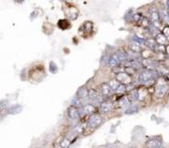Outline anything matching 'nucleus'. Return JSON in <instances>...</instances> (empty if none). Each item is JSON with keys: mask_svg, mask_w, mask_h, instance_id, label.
I'll return each mask as SVG.
<instances>
[{"mask_svg": "<svg viewBox=\"0 0 169 148\" xmlns=\"http://www.w3.org/2000/svg\"><path fill=\"white\" fill-rule=\"evenodd\" d=\"M102 121H103L102 118L99 116V115H97V114H94V115L91 116V118H89V120H88V126L91 127V128H96V127H98L99 125H101Z\"/></svg>", "mask_w": 169, "mask_h": 148, "instance_id": "obj_1", "label": "nucleus"}, {"mask_svg": "<svg viewBox=\"0 0 169 148\" xmlns=\"http://www.w3.org/2000/svg\"><path fill=\"white\" fill-rule=\"evenodd\" d=\"M116 80H118L121 84H130L131 82V77L127 73H118L116 75Z\"/></svg>", "mask_w": 169, "mask_h": 148, "instance_id": "obj_2", "label": "nucleus"}, {"mask_svg": "<svg viewBox=\"0 0 169 148\" xmlns=\"http://www.w3.org/2000/svg\"><path fill=\"white\" fill-rule=\"evenodd\" d=\"M89 99L92 103H100L102 97L100 96V94L97 93V91L94 90V89H91L89 90Z\"/></svg>", "mask_w": 169, "mask_h": 148, "instance_id": "obj_3", "label": "nucleus"}, {"mask_svg": "<svg viewBox=\"0 0 169 148\" xmlns=\"http://www.w3.org/2000/svg\"><path fill=\"white\" fill-rule=\"evenodd\" d=\"M112 108H113V104L111 101H108V100L102 102L100 105V110L102 113H108V112L112 110Z\"/></svg>", "mask_w": 169, "mask_h": 148, "instance_id": "obj_4", "label": "nucleus"}, {"mask_svg": "<svg viewBox=\"0 0 169 148\" xmlns=\"http://www.w3.org/2000/svg\"><path fill=\"white\" fill-rule=\"evenodd\" d=\"M146 146L148 148H160L162 146V141L157 138L151 139L146 143Z\"/></svg>", "mask_w": 169, "mask_h": 148, "instance_id": "obj_5", "label": "nucleus"}, {"mask_svg": "<svg viewBox=\"0 0 169 148\" xmlns=\"http://www.w3.org/2000/svg\"><path fill=\"white\" fill-rule=\"evenodd\" d=\"M68 115L69 118H71V120H76V118H79L80 112L78 111L77 108H75V106H69L68 109Z\"/></svg>", "mask_w": 169, "mask_h": 148, "instance_id": "obj_6", "label": "nucleus"}, {"mask_svg": "<svg viewBox=\"0 0 169 148\" xmlns=\"http://www.w3.org/2000/svg\"><path fill=\"white\" fill-rule=\"evenodd\" d=\"M100 92L102 93V96L104 97V96H110V93L112 92V89L110 87V85L108 84H102L100 85Z\"/></svg>", "mask_w": 169, "mask_h": 148, "instance_id": "obj_7", "label": "nucleus"}, {"mask_svg": "<svg viewBox=\"0 0 169 148\" xmlns=\"http://www.w3.org/2000/svg\"><path fill=\"white\" fill-rule=\"evenodd\" d=\"M82 110H83L84 113L92 116V115H94V113L96 112V108L92 104H87L82 108Z\"/></svg>", "mask_w": 169, "mask_h": 148, "instance_id": "obj_8", "label": "nucleus"}, {"mask_svg": "<svg viewBox=\"0 0 169 148\" xmlns=\"http://www.w3.org/2000/svg\"><path fill=\"white\" fill-rule=\"evenodd\" d=\"M167 91H168V86L165 84V85L162 84V85H159L158 87H157L155 93H156V96L158 97H163L166 93Z\"/></svg>", "mask_w": 169, "mask_h": 148, "instance_id": "obj_9", "label": "nucleus"}, {"mask_svg": "<svg viewBox=\"0 0 169 148\" xmlns=\"http://www.w3.org/2000/svg\"><path fill=\"white\" fill-rule=\"evenodd\" d=\"M77 97L81 99L89 98V91H87L85 88H80L77 93Z\"/></svg>", "mask_w": 169, "mask_h": 148, "instance_id": "obj_10", "label": "nucleus"}, {"mask_svg": "<svg viewBox=\"0 0 169 148\" xmlns=\"http://www.w3.org/2000/svg\"><path fill=\"white\" fill-rule=\"evenodd\" d=\"M166 41H167V38L163 33H159L156 36V43L160 45H164L166 43Z\"/></svg>", "mask_w": 169, "mask_h": 148, "instance_id": "obj_11", "label": "nucleus"}, {"mask_svg": "<svg viewBox=\"0 0 169 148\" xmlns=\"http://www.w3.org/2000/svg\"><path fill=\"white\" fill-rule=\"evenodd\" d=\"M72 103H73V106H75V108H80V106H85L84 99H81V98H79V97L74 98Z\"/></svg>", "mask_w": 169, "mask_h": 148, "instance_id": "obj_12", "label": "nucleus"}, {"mask_svg": "<svg viewBox=\"0 0 169 148\" xmlns=\"http://www.w3.org/2000/svg\"><path fill=\"white\" fill-rule=\"evenodd\" d=\"M159 17H160V16H159V13L157 12L156 10L151 11V21H153L154 23L159 21Z\"/></svg>", "mask_w": 169, "mask_h": 148, "instance_id": "obj_13", "label": "nucleus"}, {"mask_svg": "<svg viewBox=\"0 0 169 148\" xmlns=\"http://www.w3.org/2000/svg\"><path fill=\"white\" fill-rule=\"evenodd\" d=\"M120 84H121L118 80H113V81H111V82H110V87H111L112 91H115Z\"/></svg>", "mask_w": 169, "mask_h": 148, "instance_id": "obj_14", "label": "nucleus"}, {"mask_svg": "<svg viewBox=\"0 0 169 148\" xmlns=\"http://www.w3.org/2000/svg\"><path fill=\"white\" fill-rule=\"evenodd\" d=\"M118 64H119V62H118V60H115V59L113 58L112 57H110V59L108 60V65H109V66L111 67V68H115Z\"/></svg>", "mask_w": 169, "mask_h": 148, "instance_id": "obj_15", "label": "nucleus"}, {"mask_svg": "<svg viewBox=\"0 0 169 148\" xmlns=\"http://www.w3.org/2000/svg\"><path fill=\"white\" fill-rule=\"evenodd\" d=\"M69 144H70V142L68 138H65L63 141H61L60 143V148H68L69 146Z\"/></svg>", "mask_w": 169, "mask_h": 148, "instance_id": "obj_16", "label": "nucleus"}, {"mask_svg": "<svg viewBox=\"0 0 169 148\" xmlns=\"http://www.w3.org/2000/svg\"><path fill=\"white\" fill-rule=\"evenodd\" d=\"M130 47H131L132 51H134V52H139V49H141V47H139V45L137 44V43L131 44V45H130Z\"/></svg>", "mask_w": 169, "mask_h": 148, "instance_id": "obj_17", "label": "nucleus"}, {"mask_svg": "<svg viewBox=\"0 0 169 148\" xmlns=\"http://www.w3.org/2000/svg\"><path fill=\"white\" fill-rule=\"evenodd\" d=\"M137 98H138V93L136 91H132L130 93V99L131 101H134V100H136Z\"/></svg>", "mask_w": 169, "mask_h": 148, "instance_id": "obj_18", "label": "nucleus"}, {"mask_svg": "<svg viewBox=\"0 0 169 148\" xmlns=\"http://www.w3.org/2000/svg\"><path fill=\"white\" fill-rule=\"evenodd\" d=\"M125 91H126V86H125L124 84H120V85L118 87V89H116V90H115L116 93H124Z\"/></svg>", "mask_w": 169, "mask_h": 148, "instance_id": "obj_19", "label": "nucleus"}, {"mask_svg": "<svg viewBox=\"0 0 169 148\" xmlns=\"http://www.w3.org/2000/svg\"><path fill=\"white\" fill-rule=\"evenodd\" d=\"M163 34H164L165 37H169V27H166L164 30V33H163Z\"/></svg>", "mask_w": 169, "mask_h": 148, "instance_id": "obj_20", "label": "nucleus"}, {"mask_svg": "<svg viewBox=\"0 0 169 148\" xmlns=\"http://www.w3.org/2000/svg\"><path fill=\"white\" fill-rule=\"evenodd\" d=\"M166 51L169 53V45H167V47H166Z\"/></svg>", "mask_w": 169, "mask_h": 148, "instance_id": "obj_21", "label": "nucleus"}]
</instances>
